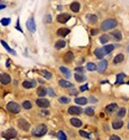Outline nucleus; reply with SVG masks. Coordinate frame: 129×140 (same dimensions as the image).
<instances>
[{
  "instance_id": "obj_42",
  "label": "nucleus",
  "mask_w": 129,
  "mask_h": 140,
  "mask_svg": "<svg viewBox=\"0 0 129 140\" xmlns=\"http://www.w3.org/2000/svg\"><path fill=\"white\" fill-rule=\"evenodd\" d=\"M43 75H44V77H45V78H48V79H50V78H52L51 73H49L48 71H43Z\"/></svg>"
},
{
  "instance_id": "obj_56",
  "label": "nucleus",
  "mask_w": 129,
  "mask_h": 140,
  "mask_svg": "<svg viewBox=\"0 0 129 140\" xmlns=\"http://www.w3.org/2000/svg\"><path fill=\"white\" fill-rule=\"evenodd\" d=\"M127 83H128V85H129V81H128V82H127Z\"/></svg>"
},
{
  "instance_id": "obj_39",
  "label": "nucleus",
  "mask_w": 129,
  "mask_h": 140,
  "mask_svg": "<svg viewBox=\"0 0 129 140\" xmlns=\"http://www.w3.org/2000/svg\"><path fill=\"white\" fill-rule=\"evenodd\" d=\"M58 138L62 140H66L67 139V136H66V134H64L63 131H59L58 132Z\"/></svg>"
},
{
  "instance_id": "obj_24",
  "label": "nucleus",
  "mask_w": 129,
  "mask_h": 140,
  "mask_svg": "<svg viewBox=\"0 0 129 140\" xmlns=\"http://www.w3.org/2000/svg\"><path fill=\"white\" fill-rule=\"evenodd\" d=\"M86 19H87V21H88L90 24H95L97 22L96 15H93V14H88V15L86 16Z\"/></svg>"
},
{
  "instance_id": "obj_40",
  "label": "nucleus",
  "mask_w": 129,
  "mask_h": 140,
  "mask_svg": "<svg viewBox=\"0 0 129 140\" xmlns=\"http://www.w3.org/2000/svg\"><path fill=\"white\" fill-rule=\"evenodd\" d=\"M80 134H81L82 137H85V138H91L90 137V134L89 133H87V132H85V131H82V130H80Z\"/></svg>"
},
{
  "instance_id": "obj_47",
  "label": "nucleus",
  "mask_w": 129,
  "mask_h": 140,
  "mask_svg": "<svg viewBox=\"0 0 129 140\" xmlns=\"http://www.w3.org/2000/svg\"><path fill=\"white\" fill-rule=\"evenodd\" d=\"M110 140H120V137H118L117 135H111Z\"/></svg>"
},
{
  "instance_id": "obj_13",
  "label": "nucleus",
  "mask_w": 129,
  "mask_h": 140,
  "mask_svg": "<svg viewBox=\"0 0 129 140\" xmlns=\"http://www.w3.org/2000/svg\"><path fill=\"white\" fill-rule=\"evenodd\" d=\"M22 86L25 88V89H32L36 87V81L35 80H24Z\"/></svg>"
},
{
  "instance_id": "obj_20",
  "label": "nucleus",
  "mask_w": 129,
  "mask_h": 140,
  "mask_svg": "<svg viewBox=\"0 0 129 140\" xmlns=\"http://www.w3.org/2000/svg\"><path fill=\"white\" fill-rule=\"evenodd\" d=\"M59 85H60L62 88H73V87H74L73 83H71V82H69V81H67V80H64V79H60V80H59Z\"/></svg>"
},
{
  "instance_id": "obj_27",
  "label": "nucleus",
  "mask_w": 129,
  "mask_h": 140,
  "mask_svg": "<svg viewBox=\"0 0 129 140\" xmlns=\"http://www.w3.org/2000/svg\"><path fill=\"white\" fill-rule=\"evenodd\" d=\"M64 46H66V42H64V40H59V41H57L56 44H55V48H56L57 50H60V49L64 48Z\"/></svg>"
},
{
  "instance_id": "obj_15",
  "label": "nucleus",
  "mask_w": 129,
  "mask_h": 140,
  "mask_svg": "<svg viewBox=\"0 0 129 140\" xmlns=\"http://www.w3.org/2000/svg\"><path fill=\"white\" fill-rule=\"evenodd\" d=\"M70 29L68 28H60L58 31H57V35L58 36H61V37H66L68 34H70Z\"/></svg>"
},
{
  "instance_id": "obj_28",
  "label": "nucleus",
  "mask_w": 129,
  "mask_h": 140,
  "mask_svg": "<svg viewBox=\"0 0 129 140\" xmlns=\"http://www.w3.org/2000/svg\"><path fill=\"white\" fill-rule=\"evenodd\" d=\"M1 44L3 45V47H4V48H5V49H6V50H7L8 52H9V53H11V54H13V55H16L15 51H13V50H12V49H11L10 47L8 46V45H7V43H6V42H5L4 40H1Z\"/></svg>"
},
{
  "instance_id": "obj_11",
  "label": "nucleus",
  "mask_w": 129,
  "mask_h": 140,
  "mask_svg": "<svg viewBox=\"0 0 129 140\" xmlns=\"http://www.w3.org/2000/svg\"><path fill=\"white\" fill-rule=\"evenodd\" d=\"M94 55L96 56L97 59H102V58H103L105 55H107V54H106L104 48H97L96 50L94 51Z\"/></svg>"
},
{
  "instance_id": "obj_51",
  "label": "nucleus",
  "mask_w": 129,
  "mask_h": 140,
  "mask_svg": "<svg viewBox=\"0 0 129 140\" xmlns=\"http://www.w3.org/2000/svg\"><path fill=\"white\" fill-rule=\"evenodd\" d=\"M70 93H71V94H76V95H77V94H78V92H77V90H76V91H71Z\"/></svg>"
},
{
  "instance_id": "obj_32",
  "label": "nucleus",
  "mask_w": 129,
  "mask_h": 140,
  "mask_svg": "<svg viewBox=\"0 0 129 140\" xmlns=\"http://www.w3.org/2000/svg\"><path fill=\"white\" fill-rule=\"evenodd\" d=\"M103 48H104V50H105L106 54H109V53H111L113 50H114V45H112V44H109V45H106V46L103 47Z\"/></svg>"
},
{
  "instance_id": "obj_7",
  "label": "nucleus",
  "mask_w": 129,
  "mask_h": 140,
  "mask_svg": "<svg viewBox=\"0 0 129 140\" xmlns=\"http://www.w3.org/2000/svg\"><path fill=\"white\" fill-rule=\"evenodd\" d=\"M70 18H71L70 14H68V13H62V14L57 16V21L59 23H61V24H64V23H67L70 20Z\"/></svg>"
},
{
  "instance_id": "obj_16",
  "label": "nucleus",
  "mask_w": 129,
  "mask_h": 140,
  "mask_svg": "<svg viewBox=\"0 0 129 140\" xmlns=\"http://www.w3.org/2000/svg\"><path fill=\"white\" fill-rule=\"evenodd\" d=\"M37 94L40 96V97H43L47 94V89L45 87H39L37 89Z\"/></svg>"
},
{
  "instance_id": "obj_14",
  "label": "nucleus",
  "mask_w": 129,
  "mask_h": 140,
  "mask_svg": "<svg viewBox=\"0 0 129 140\" xmlns=\"http://www.w3.org/2000/svg\"><path fill=\"white\" fill-rule=\"evenodd\" d=\"M74 58H75V56H74V54L72 52H67L64 56V61L66 63H71L73 62Z\"/></svg>"
},
{
  "instance_id": "obj_12",
  "label": "nucleus",
  "mask_w": 129,
  "mask_h": 140,
  "mask_svg": "<svg viewBox=\"0 0 129 140\" xmlns=\"http://www.w3.org/2000/svg\"><path fill=\"white\" fill-rule=\"evenodd\" d=\"M0 79H1V82L3 85H8L11 81V78H10V76L8 74H1Z\"/></svg>"
},
{
  "instance_id": "obj_55",
  "label": "nucleus",
  "mask_w": 129,
  "mask_h": 140,
  "mask_svg": "<svg viewBox=\"0 0 129 140\" xmlns=\"http://www.w3.org/2000/svg\"><path fill=\"white\" fill-rule=\"evenodd\" d=\"M128 129H129V123H128Z\"/></svg>"
},
{
  "instance_id": "obj_50",
  "label": "nucleus",
  "mask_w": 129,
  "mask_h": 140,
  "mask_svg": "<svg viewBox=\"0 0 129 140\" xmlns=\"http://www.w3.org/2000/svg\"><path fill=\"white\" fill-rule=\"evenodd\" d=\"M41 113H43V114H45V115H48L50 112H49L48 110H43V111H42Z\"/></svg>"
},
{
  "instance_id": "obj_53",
  "label": "nucleus",
  "mask_w": 129,
  "mask_h": 140,
  "mask_svg": "<svg viewBox=\"0 0 129 140\" xmlns=\"http://www.w3.org/2000/svg\"><path fill=\"white\" fill-rule=\"evenodd\" d=\"M9 64H10V62H9V61H7V63H6V67H9Z\"/></svg>"
},
{
  "instance_id": "obj_1",
  "label": "nucleus",
  "mask_w": 129,
  "mask_h": 140,
  "mask_svg": "<svg viewBox=\"0 0 129 140\" xmlns=\"http://www.w3.org/2000/svg\"><path fill=\"white\" fill-rule=\"evenodd\" d=\"M117 26V22L116 20L114 19H107V20H104L102 23H101V30L102 31H108V30H111L113 28H115Z\"/></svg>"
},
{
  "instance_id": "obj_9",
  "label": "nucleus",
  "mask_w": 129,
  "mask_h": 140,
  "mask_svg": "<svg viewBox=\"0 0 129 140\" xmlns=\"http://www.w3.org/2000/svg\"><path fill=\"white\" fill-rule=\"evenodd\" d=\"M106 68H107V61L102 60L101 62L97 65V72H98L99 74H103V73L105 72Z\"/></svg>"
},
{
  "instance_id": "obj_2",
  "label": "nucleus",
  "mask_w": 129,
  "mask_h": 140,
  "mask_svg": "<svg viewBox=\"0 0 129 140\" xmlns=\"http://www.w3.org/2000/svg\"><path fill=\"white\" fill-rule=\"evenodd\" d=\"M48 131V128L45 124H40L37 127H35L32 130V134L36 137H42L44 136Z\"/></svg>"
},
{
  "instance_id": "obj_45",
  "label": "nucleus",
  "mask_w": 129,
  "mask_h": 140,
  "mask_svg": "<svg viewBox=\"0 0 129 140\" xmlns=\"http://www.w3.org/2000/svg\"><path fill=\"white\" fill-rule=\"evenodd\" d=\"M75 70H76V72H79V73H83V71H84V69L82 67H78Z\"/></svg>"
},
{
  "instance_id": "obj_41",
  "label": "nucleus",
  "mask_w": 129,
  "mask_h": 140,
  "mask_svg": "<svg viewBox=\"0 0 129 140\" xmlns=\"http://www.w3.org/2000/svg\"><path fill=\"white\" fill-rule=\"evenodd\" d=\"M44 22H45V23H51V22H52V16L50 15V14L45 16V18H44Z\"/></svg>"
},
{
  "instance_id": "obj_17",
  "label": "nucleus",
  "mask_w": 129,
  "mask_h": 140,
  "mask_svg": "<svg viewBox=\"0 0 129 140\" xmlns=\"http://www.w3.org/2000/svg\"><path fill=\"white\" fill-rule=\"evenodd\" d=\"M80 8H81V4L79 2H77V1H75V2H73L71 4V10L73 12H79Z\"/></svg>"
},
{
  "instance_id": "obj_30",
  "label": "nucleus",
  "mask_w": 129,
  "mask_h": 140,
  "mask_svg": "<svg viewBox=\"0 0 129 140\" xmlns=\"http://www.w3.org/2000/svg\"><path fill=\"white\" fill-rule=\"evenodd\" d=\"M111 35H112L113 37L117 40V41H120L121 39H122V34H121V32L120 31H113L112 33H111Z\"/></svg>"
},
{
  "instance_id": "obj_8",
  "label": "nucleus",
  "mask_w": 129,
  "mask_h": 140,
  "mask_svg": "<svg viewBox=\"0 0 129 140\" xmlns=\"http://www.w3.org/2000/svg\"><path fill=\"white\" fill-rule=\"evenodd\" d=\"M36 103L39 107H42V108H47L50 106V101L48 99H45V98H38L36 100Z\"/></svg>"
},
{
  "instance_id": "obj_48",
  "label": "nucleus",
  "mask_w": 129,
  "mask_h": 140,
  "mask_svg": "<svg viewBox=\"0 0 129 140\" xmlns=\"http://www.w3.org/2000/svg\"><path fill=\"white\" fill-rule=\"evenodd\" d=\"M16 28L18 29V30H19V31L21 32V33H23V30H22V29H21V28L19 27V20H17V26H16Z\"/></svg>"
},
{
  "instance_id": "obj_35",
  "label": "nucleus",
  "mask_w": 129,
  "mask_h": 140,
  "mask_svg": "<svg viewBox=\"0 0 129 140\" xmlns=\"http://www.w3.org/2000/svg\"><path fill=\"white\" fill-rule=\"evenodd\" d=\"M22 105H23V107H24L25 109H31L32 108V103H31L29 100L24 101V102L22 103Z\"/></svg>"
},
{
  "instance_id": "obj_34",
  "label": "nucleus",
  "mask_w": 129,
  "mask_h": 140,
  "mask_svg": "<svg viewBox=\"0 0 129 140\" xmlns=\"http://www.w3.org/2000/svg\"><path fill=\"white\" fill-rule=\"evenodd\" d=\"M99 42L101 44H106L108 42V36L107 35H102L100 38H99Z\"/></svg>"
},
{
  "instance_id": "obj_31",
  "label": "nucleus",
  "mask_w": 129,
  "mask_h": 140,
  "mask_svg": "<svg viewBox=\"0 0 129 140\" xmlns=\"http://www.w3.org/2000/svg\"><path fill=\"white\" fill-rule=\"evenodd\" d=\"M60 71L64 74L67 78H71V72L69 71V69H67V68H64V67H61V68H60Z\"/></svg>"
},
{
  "instance_id": "obj_10",
  "label": "nucleus",
  "mask_w": 129,
  "mask_h": 140,
  "mask_svg": "<svg viewBox=\"0 0 129 140\" xmlns=\"http://www.w3.org/2000/svg\"><path fill=\"white\" fill-rule=\"evenodd\" d=\"M69 114H73V115H79V114H81L82 110H81V107H78V106H71L69 110H68Z\"/></svg>"
},
{
  "instance_id": "obj_52",
  "label": "nucleus",
  "mask_w": 129,
  "mask_h": 140,
  "mask_svg": "<svg viewBox=\"0 0 129 140\" xmlns=\"http://www.w3.org/2000/svg\"><path fill=\"white\" fill-rule=\"evenodd\" d=\"M5 7H6V6H5V5H3V4H1V6H0V9H1V10H2V9H4V8H5Z\"/></svg>"
},
{
  "instance_id": "obj_6",
  "label": "nucleus",
  "mask_w": 129,
  "mask_h": 140,
  "mask_svg": "<svg viewBox=\"0 0 129 140\" xmlns=\"http://www.w3.org/2000/svg\"><path fill=\"white\" fill-rule=\"evenodd\" d=\"M26 26H27V29L32 33H35L36 32V24H35V21H34V18L31 17L27 20L26 22Z\"/></svg>"
},
{
  "instance_id": "obj_23",
  "label": "nucleus",
  "mask_w": 129,
  "mask_h": 140,
  "mask_svg": "<svg viewBox=\"0 0 129 140\" xmlns=\"http://www.w3.org/2000/svg\"><path fill=\"white\" fill-rule=\"evenodd\" d=\"M116 108H117V104L116 103H111V104H109L105 107V111L107 113H112L114 110H116Z\"/></svg>"
},
{
  "instance_id": "obj_37",
  "label": "nucleus",
  "mask_w": 129,
  "mask_h": 140,
  "mask_svg": "<svg viewBox=\"0 0 129 140\" xmlns=\"http://www.w3.org/2000/svg\"><path fill=\"white\" fill-rule=\"evenodd\" d=\"M84 113L87 114V115H93L94 110H93L92 107H86V108L84 109Z\"/></svg>"
},
{
  "instance_id": "obj_19",
  "label": "nucleus",
  "mask_w": 129,
  "mask_h": 140,
  "mask_svg": "<svg viewBox=\"0 0 129 140\" xmlns=\"http://www.w3.org/2000/svg\"><path fill=\"white\" fill-rule=\"evenodd\" d=\"M75 102L78 103V104H81V105H84V104L87 102V99H86V97H84V96L76 97V98H75Z\"/></svg>"
},
{
  "instance_id": "obj_33",
  "label": "nucleus",
  "mask_w": 129,
  "mask_h": 140,
  "mask_svg": "<svg viewBox=\"0 0 129 140\" xmlns=\"http://www.w3.org/2000/svg\"><path fill=\"white\" fill-rule=\"evenodd\" d=\"M70 101H71L70 97H67V96H62V97L59 98V102H60V103H64V104H66V103H69Z\"/></svg>"
},
{
  "instance_id": "obj_26",
  "label": "nucleus",
  "mask_w": 129,
  "mask_h": 140,
  "mask_svg": "<svg viewBox=\"0 0 129 140\" xmlns=\"http://www.w3.org/2000/svg\"><path fill=\"white\" fill-rule=\"evenodd\" d=\"M123 126V122L121 120H114L112 122L113 129H120Z\"/></svg>"
},
{
  "instance_id": "obj_21",
  "label": "nucleus",
  "mask_w": 129,
  "mask_h": 140,
  "mask_svg": "<svg viewBox=\"0 0 129 140\" xmlns=\"http://www.w3.org/2000/svg\"><path fill=\"white\" fill-rule=\"evenodd\" d=\"M75 78L77 79V81L81 82V81L85 80V76H84L82 73H79V72H77V73L75 74Z\"/></svg>"
},
{
  "instance_id": "obj_36",
  "label": "nucleus",
  "mask_w": 129,
  "mask_h": 140,
  "mask_svg": "<svg viewBox=\"0 0 129 140\" xmlns=\"http://www.w3.org/2000/svg\"><path fill=\"white\" fill-rule=\"evenodd\" d=\"M10 22H11V20H10L9 18H2V19H1V24H2V26H8V25L10 24Z\"/></svg>"
},
{
  "instance_id": "obj_18",
  "label": "nucleus",
  "mask_w": 129,
  "mask_h": 140,
  "mask_svg": "<svg viewBox=\"0 0 129 140\" xmlns=\"http://www.w3.org/2000/svg\"><path fill=\"white\" fill-rule=\"evenodd\" d=\"M124 78H125V75L123 73H120L116 76V81H115V85H120V83H123L124 81Z\"/></svg>"
},
{
  "instance_id": "obj_43",
  "label": "nucleus",
  "mask_w": 129,
  "mask_h": 140,
  "mask_svg": "<svg viewBox=\"0 0 129 140\" xmlns=\"http://www.w3.org/2000/svg\"><path fill=\"white\" fill-rule=\"evenodd\" d=\"M80 90H81V92H84V91H87L88 90V85L87 83H85L84 86H82L80 88Z\"/></svg>"
},
{
  "instance_id": "obj_44",
  "label": "nucleus",
  "mask_w": 129,
  "mask_h": 140,
  "mask_svg": "<svg viewBox=\"0 0 129 140\" xmlns=\"http://www.w3.org/2000/svg\"><path fill=\"white\" fill-rule=\"evenodd\" d=\"M48 91H49V94H50V96H55V95H56V93H55L54 90H53L52 88L48 89Z\"/></svg>"
},
{
  "instance_id": "obj_46",
  "label": "nucleus",
  "mask_w": 129,
  "mask_h": 140,
  "mask_svg": "<svg viewBox=\"0 0 129 140\" xmlns=\"http://www.w3.org/2000/svg\"><path fill=\"white\" fill-rule=\"evenodd\" d=\"M98 32H99V31H98L97 29H91V30H90V34L94 36V35H96V34H98Z\"/></svg>"
},
{
  "instance_id": "obj_4",
  "label": "nucleus",
  "mask_w": 129,
  "mask_h": 140,
  "mask_svg": "<svg viewBox=\"0 0 129 140\" xmlns=\"http://www.w3.org/2000/svg\"><path fill=\"white\" fill-rule=\"evenodd\" d=\"M18 127H19L20 129H22V130H24V131H28L29 128H30V123H29L26 119L20 118V119L18 120Z\"/></svg>"
},
{
  "instance_id": "obj_49",
  "label": "nucleus",
  "mask_w": 129,
  "mask_h": 140,
  "mask_svg": "<svg viewBox=\"0 0 129 140\" xmlns=\"http://www.w3.org/2000/svg\"><path fill=\"white\" fill-rule=\"evenodd\" d=\"M89 101H90V102H96L97 100L95 99V98H94V97H93V96H90V98H89Z\"/></svg>"
},
{
  "instance_id": "obj_38",
  "label": "nucleus",
  "mask_w": 129,
  "mask_h": 140,
  "mask_svg": "<svg viewBox=\"0 0 129 140\" xmlns=\"http://www.w3.org/2000/svg\"><path fill=\"white\" fill-rule=\"evenodd\" d=\"M125 112H126L125 108H120V109H119V111L117 112V117H119V118H121V117H124V115H125Z\"/></svg>"
},
{
  "instance_id": "obj_29",
  "label": "nucleus",
  "mask_w": 129,
  "mask_h": 140,
  "mask_svg": "<svg viewBox=\"0 0 129 140\" xmlns=\"http://www.w3.org/2000/svg\"><path fill=\"white\" fill-rule=\"evenodd\" d=\"M97 69V66H95V64L93 63H87L86 64V70L89 71V72H92V71H95Z\"/></svg>"
},
{
  "instance_id": "obj_25",
  "label": "nucleus",
  "mask_w": 129,
  "mask_h": 140,
  "mask_svg": "<svg viewBox=\"0 0 129 140\" xmlns=\"http://www.w3.org/2000/svg\"><path fill=\"white\" fill-rule=\"evenodd\" d=\"M124 61V55L122 54H118L116 55V57L113 59V64H119V63Z\"/></svg>"
},
{
  "instance_id": "obj_5",
  "label": "nucleus",
  "mask_w": 129,
  "mask_h": 140,
  "mask_svg": "<svg viewBox=\"0 0 129 140\" xmlns=\"http://www.w3.org/2000/svg\"><path fill=\"white\" fill-rule=\"evenodd\" d=\"M3 137L6 138V139H12V138H15L17 136V132L13 129V128H9L6 132H4L3 134Z\"/></svg>"
},
{
  "instance_id": "obj_3",
  "label": "nucleus",
  "mask_w": 129,
  "mask_h": 140,
  "mask_svg": "<svg viewBox=\"0 0 129 140\" xmlns=\"http://www.w3.org/2000/svg\"><path fill=\"white\" fill-rule=\"evenodd\" d=\"M7 109H8L10 112H12V113H14V114H17V113L20 112V105H19L18 103H16V102L11 101V102H8V103H7Z\"/></svg>"
},
{
  "instance_id": "obj_54",
  "label": "nucleus",
  "mask_w": 129,
  "mask_h": 140,
  "mask_svg": "<svg viewBox=\"0 0 129 140\" xmlns=\"http://www.w3.org/2000/svg\"><path fill=\"white\" fill-rule=\"evenodd\" d=\"M39 82H41V83H44V81H43L42 79H39Z\"/></svg>"
},
{
  "instance_id": "obj_22",
  "label": "nucleus",
  "mask_w": 129,
  "mask_h": 140,
  "mask_svg": "<svg viewBox=\"0 0 129 140\" xmlns=\"http://www.w3.org/2000/svg\"><path fill=\"white\" fill-rule=\"evenodd\" d=\"M71 123L72 125H74L75 127H81V124H82V122H81V119H79V118H71Z\"/></svg>"
}]
</instances>
